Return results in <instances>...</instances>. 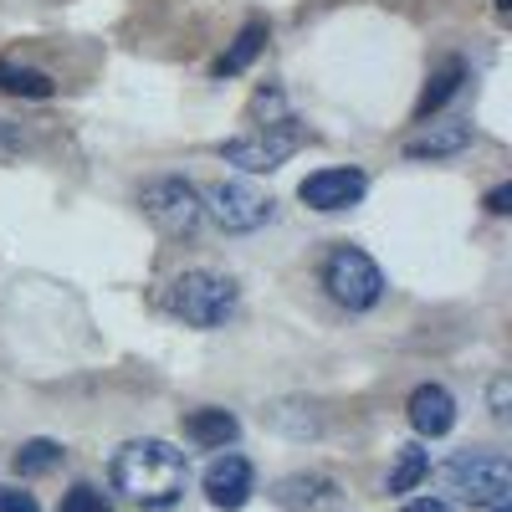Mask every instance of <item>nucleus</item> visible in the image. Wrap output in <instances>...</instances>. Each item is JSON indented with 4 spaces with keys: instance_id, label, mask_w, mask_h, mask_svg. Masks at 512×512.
<instances>
[{
    "instance_id": "1",
    "label": "nucleus",
    "mask_w": 512,
    "mask_h": 512,
    "mask_svg": "<svg viewBox=\"0 0 512 512\" xmlns=\"http://www.w3.org/2000/svg\"><path fill=\"white\" fill-rule=\"evenodd\" d=\"M113 487H118L128 502L169 507V502H180L185 487H190V456H185L180 446L159 441V436L128 441V446L113 456Z\"/></svg>"
},
{
    "instance_id": "2",
    "label": "nucleus",
    "mask_w": 512,
    "mask_h": 512,
    "mask_svg": "<svg viewBox=\"0 0 512 512\" xmlns=\"http://www.w3.org/2000/svg\"><path fill=\"white\" fill-rule=\"evenodd\" d=\"M236 297L241 292H236L231 277L195 267V272H180L175 282L164 287V308L175 313L180 323H190V328H221L236 313Z\"/></svg>"
},
{
    "instance_id": "3",
    "label": "nucleus",
    "mask_w": 512,
    "mask_h": 512,
    "mask_svg": "<svg viewBox=\"0 0 512 512\" xmlns=\"http://www.w3.org/2000/svg\"><path fill=\"white\" fill-rule=\"evenodd\" d=\"M436 482L472 507H492L507 502L512 492V461L502 451H456L451 461L436 466Z\"/></svg>"
},
{
    "instance_id": "4",
    "label": "nucleus",
    "mask_w": 512,
    "mask_h": 512,
    "mask_svg": "<svg viewBox=\"0 0 512 512\" xmlns=\"http://www.w3.org/2000/svg\"><path fill=\"white\" fill-rule=\"evenodd\" d=\"M323 287H328V297L338 308L364 313V308H374L384 297V272L374 267L369 251L338 246V251H328V262H323Z\"/></svg>"
},
{
    "instance_id": "5",
    "label": "nucleus",
    "mask_w": 512,
    "mask_h": 512,
    "mask_svg": "<svg viewBox=\"0 0 512 512\" xmlns=\"http://www.w3.org/2000/svg\"><path fill=\"white\" fill-rule=\"evenodd\" d=\"M303 144H308V134L297 128V118H282V123L256 128V134H246V139L221 144V159L236 164V169H251V175H272V169L287 164Z\"/></svg>"
},
{
    "instance_id": "6",
    "label": "nucleus",
    "mask_w": 512,
    "mask_h": 512,
    "mask_svg": "<svg viewBox=\"0 0 512 512\" xmlns=\"http://www.w3.org/2000/svg\"><path fill=\"white\" fill-rule=\"evenodd\" d=\"M144 216L164 231V236H195L200 226H205V200H200V190L190 185V180H154V185H144Z\"/></svg>"
},
{
    "instance_id": "7",
    "label": "nucleus",
    "mask_w": 512,
    "mask_h": 512,
    "mask_svg": "<svg viewBox=\"0 0 512 512\" xmlns=\"http://www.w3.org/2000/svg\"><path fill=\"white\" fill-rule=\"evenodd\" d=\"M200 200H205V216L216 221L221 231H236V236L272 221V195H262L246 180H221V185H210V195H200Z\"/></svg>"
},
{
    "instance_id": "8",
    "label": "nucleus",
    "mask_w": 512,
    "mask_h": 512,
    "mask_svg": "<svg viewBox=\"0 0 512 512\" xmlns=\"http://www.w3.org/2000/svg\"><path fill=\"white\" fill-rule=\"evenodd\" d=\"M364 190H369L364 169H318V175H308L303 185H297L303 205H308V210H323V216L359 205V200H364Z\"/></svg>"
},
{
    "instance_id": "9",
    "label": "nucleus",
    "mask_w": 512,
    "mask_h": 512,
    "mask_svg": "<svg viewBox=\"0 0 512 512\" xmlns=\"http://www.w3.org/2000/svg\"><path fill=\"white\" fill-rule=\"evenodd\" d=\"M251 492H256V472H251L246 456L226 451V456H216V461L205 466V497H210V507L236 512V507L251 502Z\"/></svg>"
},
{
    "instance_id": "10",
    "label": "nucleus",
    "mask_w": 512,
    "mask_h": 512,
    "mask_svg": "<svg viewBox=\"0 0 512 512\" xmlns=\"http://www.w3.org/2000/svg\"><path fill=\"white\" fill-rule=\"evenodd\" d=\"M410 425H415V436L425 441H441L451 425H456V400L446 384H420V390L410 395Z\"/></svg>"
},
{
    "instance_id": "11",
    "label": "nucleus",
    "mask_w": 512,
    "mask_h": 512,
    "mask_svg": "<svg viewBox=\"0 0 512 512\" xmlns=\"http://www.w3.org/2000/svg\"><path fill=\"white\" fill-rule=\"evenodd\" d=\"M472 144V123L466 118H446V123H425V134H415L405 144V159H451Z\"/></svg>"
},
{
    "instance_id": "12",
    "label": "nucleus",
    "mask_w": 512,
    "mask_h": 512,
    "mask_svg": "<svg viewBox=\"0 0 512 512\" xmlns=\"http://www.w3.org/2000/svg\"><path fill=\"white\" fill-rule=\"evenodd\" d=\"M236 436H241V420L231 410H221V405H205V410L185 415V441L200 446V451H226Z\"/></svg>"
},
{
    "instance_id": "13",
    "label": "nucleus",
    "mask_w": 512,
    "mask_h": 512,
    "mask_svg": "<svg viewBox=\"0 0 512 512\" xmlns=\"http://www.w3.org/2000/svg\"><path fill=\"white\" fill-rule=\"evenodd\" d=\"M272 497H277L282 507H292V512H318V507L338 502V487H333L328 477H287V482H277Z\"/></svg>"
},
{
    "instance_id": "14",
    "label": "nucleus",
    "mask_w": 512,
    "mask_h": 512,
    "mask_svg": "<svg viewBox=\"0 0 512 512\" xmlns=\"http://www.w3.org/2000/svg\"><path fill=\"white\" fill-rule=\"evenodd\" d=\"M262 47H267V26H262V21H246V26H241V36H236L231 47L216 57V77H236V72H246Z\"/></svg>"
},
{
    "instance_id": "15",
    "label": "nucleus",
    "mask_w": 512,
    "mask_h": 512,
    "mask_svg": "<svg viewBox=\"0 0 512 512\" xmlns=\"http://www.w3.org/2000/svg\"><path fill=\"white\" fill-rule=\"evenodd\" d=\"M461 82H466V67L451 57V62H441L436 72H431V82H425V93H420V108H415V118H431L436 108H446L456 93H461Z\"/></svg>"
},
{
    "instance_id": "16",
    "label": "nucleus",
    "mask_w": 512,
    "mask_h": 512,
    "mask_svg": "<svg viewBox=\"0 0 512 512\" xmlns=\"http://www.w3.org/2000/svg\"><path fill=\"white\" fill-rule=\"evenodd\" d=\"M425 477H431V456H425V446H400L395 466H390V482H384V492H415Z\"/></svg>"
},
{
    "instance_id": "17",
    "label": "nucleus",
    "mask_w": 512,
    "mask_h": 512,
    "mask_svg": "<svg viewBox=\"0 0 512 512\" xmlns=\"http://www.w3.org/2000/svg\"><path fill=\"white\" fill-rule=\"evenodd\" d=\"M0 93H11V98H52V77L31 72V67H16V62H0Z\"/></svg>"
},
{
    "instance_id": "18",
    "label": "nucleus",
    "mask_w": 512,
    "mask_h": 512,
    "mask_svg": "<svg viewBox=\"0 0 512 512\" xmlns=\"http://www.w3.org/2000/svg\"><path fill=\"white\" fill-rule=\"evenodd\" d=\"M57 461H62V446L47 441V436H36V441H26V446L16 451V472H21V477H41V472H52Z\"/></svg>"
},
{
    "instance_id": "19",
    "label": "nucleus",
    "mask_w": 512,
    "mask_h": 512,
    "mask_svg": "<svg viewBox=\"0 0 512 512\" xmlns=\"http://www.w3.org/2000/svg\"><path fill=\"white\" fill-rule=\"evenodd\" d=\"M57 512H108V497H103L98 487H88V482H77V487L62 497Z\"/></svg>"
},
{
    "instance_id": "20",
    "label": "nucleus",
    "mask_w": 512,
    "mask_h": 512,
    "mask_svg": "<svg viewBox=\"0 0 512 512\" xmlns=\"http://www.w3.org/2000/svg\"><path fill=\"white\" fill-rule=\"evenodd\" d=\"M251 118H267V123H282V118H287V98H282L277 88H262V93L251 98ZM267 123H262V128H267Z\"/></svg>"
},
{
    "instance_id": "21",
    "label": "nucleus",
    "mask_w": 512,
    "mask_h": 512,
    "mask_svg": "<svg viewBox=\"0 0 512 512\" xmlns=\"http://www.w3.org/2000/svg\"><path fill=\"white\" fill-rule=\"evenodd\" d=\"M0 512H41V502L21 487H0Z\"/></svg>"
},
{
    "instance_id": "22",
    "label": "nucleus",
    "mask_w": 512,
    "mask_h": 512,
    "mask_svg": "<svg viewBox=\"0 0 512 512\" xmlns=\"http://www.w3.org/2000/svg\"><path fill=\"white\" fill-rule=\"evenodd\" d=\"M11 154H21V134H16V123L0 118V159H11Z\"/></svg>"
},
{
    "instance_id": "23",
    "label": "nucleus",
    "mask_w": 512,
    "mask_h": 512,
    "mask_svg": "<svg viewBox=\"0 0 512 512\" xmlns=\"http://www.w3.org/2000/svg\"><path fill=\"white\" fill-rule=\"evenodd\" d=\"M487 210H492V216H507V210H512V185H497L487 195Z\"/></svg>"
},
{
    "instance_id": "24",
    "label": "nucleus",
    "mask_w": 512,
    "mask_h": 512,
    "mask_svg": "<svg viewBox=\"0 0 512 512\" xmlns=\"http://www.w3.org/2000/svg\"><path fill=\"white\" fill-rule=\"evenodd\" d=\"M507 395H512V384H507V379H492V415H497V420L507 415Z\"/></svg>"
},
{
    "instance_id": "25",
    "label": "nucleus",
    "mask_w": 512,
    "mask_h": 512,
    "mask_svg": "<svg viewBox=\"0 0 512 512\" xmlns=\"http://www.w3.org/2000/svg\"><path fill=\"white\" fill-rule=\"evenodd\" d=\"M400 512H451V507H446L441 497H415V502H405Z\"/></svg>"
},
{
    "instance_id": "26",
    "label": "nucleus",
    "mask_w": 512,
    "mask_h": 512,
    "mask_svg": "<svg viewBox=\"0 0 512 512\" xmlns=\"http://www.w3.org/2000/svg\"><path fill=\"white\" fill-rule=\"evenodd\" d=\"M487 512H512V507H507V502H492V507H487Z\"/></svg>"
},
{
    "instance_id": "27",
    "label": "nucleus",
    "mask_w": 512,
    "mask_h": 512,
    "mask_svg": "<svg viewBox=\"0 0 512 512\" xmlns=\"http://www.w3.org/2000/svg\"><path fill=\"white\" fill-rule=\"evenodd\" d=\"M507 6H512V0H497V11H507Z\"/></svg>"
}]
</instances>
